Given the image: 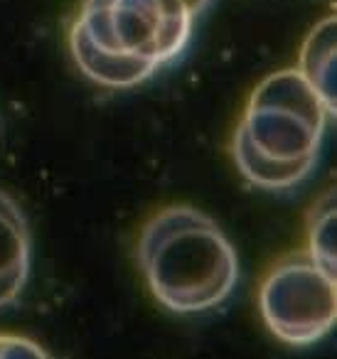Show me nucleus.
<instances>
[{
  "mask_svg": "<svg viewBox=\"0 0 337 359\" xmlns=\"http://www.w3.org/2000/svg\"><path fill=\"white\" fill-rule=\"evenodd\" d=\"M194 22L187 0H81L70 52L89 81L133 89L185 55Z\"/></svg>",
  "mask_w": 337,
  "mask_h": 359,
  "instance_id": "nucleus-1",
  "label": "nucleus"
},
{
  "mask_svg": "<svg viewBox=\"0 0 337 359\" xmlns=\"http://www.w3.org/2000/svg\"><path fill=\"white\" fill-rule=\"evenodd\" d=\"M322 99L298 69L268 74L251 91L232 140V155L249 185L288 192L315 170L325 138Z\"/></svg>",
  "mask_w": 337,
  "mask_h": 359,
  "instance_id": "nucleus-2",
  "label": "nucleus"
},
{
  "mask_svg": "<svg viewBox=\"0 0 337 359\" xmlns=\"http://www.w3.org/2000/svg\"><path fill=\"white\" fill-rule=\"evenodd\" d=\"M138 266L170 313L214 310L239 283L237 249L209 215L190 205L155 212L138 236Z\"/></svg>",
  "mask_w": 337,
  "mask_h": 359,
  "instance_id": "nucleus-3",
  "label": "nucleus"
},
{
  "mask_svg": "<svg viewBox=\"0 0 337 359\" xmlns=\"http://www.w3.org/2000/svg\"><path fill=\"white\" fill-rule=\"evenodd\" d=\"M258 310L268 332L291 347H310L337 320L335 276L305 249L278 259L258 285Z\"/></svg>",
  "mask_w": 337,
  "mask_h": 359,
  "instance_id": "nucleus-4",
  "label": "nucleus"
},
{
  "mask_svg": "<svg viewBox=\"0 0 337 359\" xmlns=\"http://www.w3.org/2000/svg\"><path fill=\"white\" fill-rule=\"evenodd\" d=\"M30 226L8 192L0 190V308L18 303L30 278Z\"/></svg>",
  "mask_w": 337,
  "mask_h": 359,
  "instance_id": "nucleus-5",
  "label": "nucleus"
},
{
  "mask_svg": "<svg viewBox=\"0 0 337 359\" xmlns=\"http://www.w3.org/2000/svg\"><path fill=\"white\" fill-rule=\"evenodd\" d=\"M335 40H337V20L335 15H327L308 32L305 42L300 47L296 69L303 79L315 89L322 99L327 114L335 116L337 94H335Z\"/></svg>",
  "mask_w": 337,
  "mask_h": 359,
  "instance_id": "nucleus-6",
  "label": "nucleus"
},
{
  "mask_svg": "<svg viewBox=\"0 0 337 359\" xmlns=\"http://www.w3.org/2000/svg\"><path fill=\"white\" fill-rule=\"evenodd\" d=\"M308 254L335 276V190H327L312 207L308 219Z\"/></svg>",
  "mask_w": 337,
  "mask_h": 359,
  "instance_id": "nucleus-7",
  "label": "nucleus"
},
{
  "mask_svg": "<svg viewBox=\"0 0 337 359\" xmlns=\"http://www.w3.org/2000/svg\"><path fill=\"white\" fill-rule=\"evenodd\" d=\"M0 359H52L45 347L20 334H0Z\"/></svg>",
  "mask_w": 337,
  "mask_h": 359,
  "instance_id": "nucleus-8",
  "label": "nucleus"
},
{
  "mask_svg": "<svg viewBox=\"0 0 337 359\" xmlns=\"http://www.w3.org/2000/svg\"><path fill=\"white\" fill-rule=\"evenodd\" d=\"M187 3H190V8L194 11V15H199V13H202L204 8H207L209 0H187Z\"/></svg>",
  "mask_w": 337,
  "mask_h": 359,
  "instance_id": "nucleus-9",
  "label": "nucleus"
}]
</instances>
